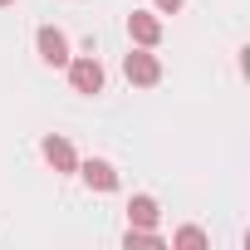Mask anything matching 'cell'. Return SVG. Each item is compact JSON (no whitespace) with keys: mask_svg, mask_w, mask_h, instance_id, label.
I'll list each match as a JSON object with an SVG mask.
<instances>
[{"mask_svg":"<svg viewBox=\"0 0 250 250\" xmlns=\"http://www.w3.org/2000/svg\"><path fill=\"white\" fill-rule=\"evenodd\" d=\"M123 74H128V83H138V88H152L157 79H162V64H157V54H147L143 44L123 59Z\"/></svg>","mask_w":250,"mask_h":250,"instance_id":"1","label":"cell"},{"mask_svg":"<svg viewBox=\"0 0 250 250\" xmlns=\"http://www.w3.org/2000/svg\"><path fill=\"white\" fill-rule=\"evenodd\" d=\"M35 44H40V59H44L49 69H64V64L74 59V54H69V35H64V30H54V25H40Z\"/></svg>","mask_w":250,"mask_h":250,"instance_id":"2","label":"cell"},{"mask_svg":"<svg viewBox=\"0 0 250 250\" xmlns=\"http://www.w3.org/2000/svg\"><path fill=\"white\" fill-rule=\"evenodd\" d=\"M64 69H69V83H74V93H103V64H98L93 54H83V59H69Z\"/></svg>","mask_w":250,"mask_h":250,"instance_id":"3","label":"cell"},{"mask_svg":"<svg viewBox=\"0 0 250 250\" xmlns=\"http://www.w3.org/2000/svg\"><path fill=\"white\" fill-rule=\"evenodd\" d=\"M40 152H44V162L59 172V177H69V172H79V152H74V143L69 138H59V133H49L44 143H40Z\"/></svg>","mask_w":250,"mask_h":250,"instance_id":"4","label":"cell"},{"mask_svg":"<svg viewBox=\"0 0 250 250\" xmlns=\"http://www.w3.org/2000/svg\"><path fill=\"white\" fill-rule=\"evenodd\" d=\"M128 40H133V44H143V49L162 44V20H157V15H147V10H133V15H128Z\"/></svg>","mask_w":250,"mask_h":250,"instance_id":"5","label":"cell"},{"mask_svg":"<svg viewBox=\"0 0 250 250\" xmlns=\"http://www.w3.org/2000/svg\"><path fill=\"white\" fill-rule=\"evenodd\" d=\"M79 177L88 182V191H118V167H113V162H103V157L79 162Z\"/></svg>","mask_w":250,"mask_h":250,"instance_id":"6","label":"cell"},{"mask_svg":"<svg viewBox=\"0 0 250 250\" xmlns=\"http://www.w3.org/2000/svg\"><path fill=\"white\" fill-rule=\"evenodd\" d=\"M128 221H133V226H157L162 211H157L152 196H133V201H128Z\"/></svg>","mask_w":250,"mask_h":250,"instance_id":"7","label":"cell"},{"mask_svg":"<svg viewBox=\"0 0 250 250\" xmlns=\"http://www.w3.org/2000/svg\"><path fill=\"white\" fill-rule=\"evenodd\" d=\"M172 245H206V230H201V226H182V230L172 235Z\"/></svg>","mask_w":250,"mask_h":250,"instance_id":"8","label":"cell"},{"mask_svg":"<svg viewBox=\"0 0 250 250\" xmlns=\"http://www.w3.org/2000/svg\"><path fill=\"white\" fill-rule=\"evenodd\" d=\"M152 5H157L162 15H177V10H182V0H152Z\"/></svg>","mask_w":250,"mask_h":250,"instance_id":"9","label":"cell"},{"mask_svg":"<svg viewBox=\"0 0 250 250\" xmlns=\"http://www.w3.org/2000/svg\"><path fill=\"white\" fill-rule=\"evenodd\" d=\"M0 5H15V0H0Z\"/></svg>","mask_w":250,"mask_h":250,"instance_id":"10","label":"cell"}]
</instances>
